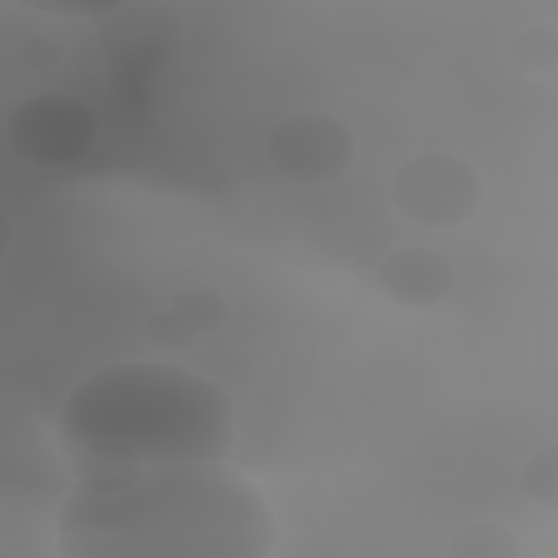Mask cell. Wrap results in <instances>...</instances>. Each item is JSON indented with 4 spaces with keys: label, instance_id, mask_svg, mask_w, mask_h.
<instances>
[{
    "label": "cell",
    "instance_id": "ba28073f",
    "mask_svg": "<svg viewBox=\"0 0 558 558\" xmlns=\"http://www.w3.org/2000/svg\"><path fill=\"white\" fill-rule=\"evenodd\" d=\"M451 556L462 558H510L519 556L517 536L490 523H477L460 530L449 545Z\"/></svg>",
    "mask_w": 558,
    "mask_h": 558
},
{
    "label": "cell",
    "instance_id": "7a4b0ae2",
    "mask_svg": "<svg viewBox=\"0 0 558 558\" xmlns=\"http://www.w3.org/2000/svg\"><path fill=\"white\" fill-rule=\"evenodd\" d=\"M266 510L233 469L216 462L81 480L61 512L63 541H240L227 514Z\"/></svg>",
    "mask_w": 558,
    "mask_h": 558
},
{
    "label": "cell",
    "instance_id": "8fae6325",
    "mask_svg": "<svg viewBox=\"0 0 558 558\" xmlns=\"http://www.w3.org/2000/svg\"><path fill=\"white\" fill-rule=\"evenodd\" d=\"M2 229H4V233H7L4 242H2V255H7V253H9V246H11V220H9L7 209L2 211Z\"/></svg>",
    "mask_w": 558,
    "mask_h": 558
},
{
    "label": "cell",
    "instance_id": "52a82bcc",
    "mask_svg": "<svg viewBox=\"0 0 558 558\" xmlns=\"http://www.w3.org/2000/svg\"><path fill=\"white\" fill-rule=\"evenodd\" d=\"M225 318L220 296L209 288H190L179 292L168 307L155 312L146 325V333L161 347H187L196 333L218 327Z\"/></svg>",
    "mask_w": 558,
    "mask_h": 558
},
{
    "label": "cell",
    "instance_id": "5b68a950",
    "mask_svg": "<svg viewBox=\"0 0 558 558\" xmlns=\"http://www.w3.org/2000/svg\"><path fill=\"white\" fill-rule=\"evenodd\" d=\"M266 155L279 177L318 185L340 179L351 168L355 142L340 118L307 111L288 116L272 126Z\"/></svg>",
    "mask_w": 558,
    "mask_h": 558
},
{
    "label": "cell",
    "instance_id": "277c9868",
    "mask_svg": "<svg viewBox=\"0 0 558 558\" xmlns=\"http://www.w3.org/2000/svg\"><path fill=\"white\" fill-rule=\"evenodd\" d=\"M7 140L11 150L33 166H70L85 159L96 146L98 118L76 96L44 92L11 111Z\"/></svg>",
    "mask_w": 558,
    "mask_h": 558
},
{
    "label": "cell",
    "instance_id": "6da1fadb",
    "mask_svg": "<svg viewBox=\"0 0 558 558\" xmlns=\"http://www.w3.org/2000/svg\"><path fill=\"white\" fill-rule=\"evenodd\" d=\"M231 436L227 395L172 364H116L68 399L59 442L81 480L216 462Z\"/></svg>",
    "mask_w": 558,
    "mask_h": 558
},
{
    "label": "cell",
    "instance_id": "9c48e42d",
    "mask_svg": "<svg viewBox=\"0 0 558 558\" xmlns=\"http://www.w3.org/2000/svg\"><path fill=\"white\" fill-rule=\"evenodd\" d=\"M510 57L521 72L554 74L558 61V41L551 26H532L510 46Z\"/></svg>",
    "mask_w": 558,
    "mask_h": 558
},
{
    "label": "cell",
    "instance_id": "30bf717a",
    "mask_svg": "<svg viewBox=\"0 0 558 558\" xmlns=\"http://www.w3.org/2000/svg\"><path fill=\"white\" fill-rule=\"evenodd\" d=\"M521 480L538 504L556 508V447L538 451L525 466Z\"/></svg>",
    "mask_w": 558,
    "mask_h": 558
},
{
    "label": "cell",
    "instance_id": "3957f363",
    "mask_svg": "<svg viewBox=\"0 0 558 558\" xmlns=\"http://www.w3.org/2000/svg\"><path fill=\"white\" fill-rule=\"evenodd\" d=\"M395 209L427 229H451L471 218L484 198L477 170L447 153L416 155L390 181Z\"/></svg>",
    "mask_w": 558,
    "mask_h": 558
},
{
    "label": "cell",
    "instance_id": "8992f818",
    "mask_svg": "<svg viewBox=\"0 0 558 558\" xmlns=\"http://www.w3.org/2000/svg\"><path fill=\"white\" fill-rule=\"evenodd\" d=\"M375 283L386 299L403 307H429L453 288V268L445 255L427 246H401L388 253Z\"/></svg>",
    "mask_w": 558,
    "mask_h": 558
}]
</instances>
